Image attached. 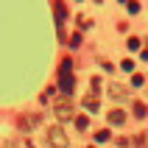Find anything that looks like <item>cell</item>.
Segmentation results:
<instances>
[{"instance_id":"cell-13","label":"cell","mask_w":148,"mask_h":148,"mask_svg":"<svg viewBox=\"0 0 148 148\" xmlns=\"http://www.w3.org/2000/svg\"><path fill=\"white\" fill-rule=\"evenodd\" d=\"M95 140H98V143L109 140V132H106V129H101V132H95Z\"/></svg>"},{"instance_id":"cell-14","label":"cell","mask_w":148,"mask_h":148,"mask_svg":"<svg viewBox=\"0 0 148 148\" xmlns=\"http://www.w3.org/2000/svg\"><path fill=\"white\" fill-rule=\"evenodd\" d=\"M112 95H115V98H126V90L123 87H112Z\"/></svg>"},{"instance_id":"cell-3","label":"cell","mask_w":148,"mask_h":148,"mask_svg":"<svg viewBox=\"0 0 148 148\" xmlns=\"http://www.w3.org/2000/svg\"><path fill=\"white\" fill-rule=\"evenodd\" d=\"M73 115H75V109H73V103H70V98L56 101V117L59 120H70Z\"/></svg>"},{"instance_id":"cell-7","label":"cell","mask_w":148,"mask_h":148,"mask_svg":"<svg viewBox=\"0 0 148 148\" xmlns=\"http://www.w3.org/2000/svg\"><path fill=\"white\" fill-rule=\"evenodd\" d=\"M59 73H62V75H67V73H73V59H62V64H59Z\"/></svg>"},{"instance_id":"cell-16","label":"cell","mask_w":148,"mask_h":148,"mask_svg":"<svg viewBox=\"0 0 148 148\" xmlns=\"http://www.w3.org/2000/svg\"><path fill=\"white\" fill-rule=\"evenodd\" d=\"M132 84H134V87H140V84H143V75L134 73V75H132Z\"/></svg>"},{"instance_id":"cell-4","label":"cell","mask_w":148,"mask_h":148,"mask_svg":"<svg viewBox=\"0 0 148 148\" xmlns=\"http://www.w3.org/2000/svg\"><path fill=\"white\" fill-rule=\"evenodd\" d=\"M59 90L64 92V95H70V92L75 90V78H73V73H67V75H62V78H59Z\"/></svg>"},{"instance_id":"cell-10","label":"cell","mask_w":148,"mask_h":148,"mask_svg":"<svg viewBox=\"0 0 148 148\" xmlns=\"http://www.w3.org/2000/svg\"><path fill=\"white\" fill-rule=\"evenodd\" d=\"M36 120H39V117H36V115H34V117H25V120H23V117H20V126H23V129H31V126L36 123Z\"/></svg>"},{"instance_id":"cell-18","label":"cell","mask_w":148,"mask_h":148,"mask_svg":"<svg viewBox=\"0 0 148 148\" xmlns=\"http://www.w3.org/2000/svg\"><path fill=\"white\" fill-rule=\"evenodd\" d=\"M134 145L143 148V145H145V137H143V134H140V137H134Z\"/></svg>"},{"instance_id":"cell-15","label":"cell","mask_w":148,"mask_h":148,"mask_svg":"<svg viewBox=\"0 0 148 148\" xmlns=\"http://www.w3.org/2000/svg\"><path fill=\"white\" fill-rule=\"evenodd\" d=\"M90 25H92V23L87 20V17H78V28H81V31H84V28H90Z\"/></svg>"},{"instance_id":"cell-5","label":"cell","mask_w":148,"mask_h":148,"mask_svg":"<svg viewBox=\"0 0 148 148\" xmlns=\"http://www.w3.org/2000/svg\"><path fill=\"white\" fill-rule=\"evenodd\" d=\"M84 109H87V112H98V92H90V95L84 98Z\"/></svg>"},{"instance_id":"cell-9","label":"cell","mask_w":148,"mask_h":148,"mask_svg":"<svg viewBox=\"0 0 148 148\" xmlns=\"http://www.w3.org/2000/svg\"><path fill=\"white\" fill-rule=\"evenodd\" d=\"M87 126H90V120H87L84 115H78V117H75V129H78V132H84Z\"/></svg>"},{"instance_id":"cell-6","label":"cell","mask_w":148,"mask_h":148,"mask_svg":"<svg viewBox=\"0 0 148 148\" xmlns=\"http://www.w3.org/2000/svg\"><path fill=\"white\" fill-rule=\"evenodd\" d=\"M109 123H112V126H123V123H126V112L112 109V112H109Z\"/></svg>"},{"instance_id":"cell-2","label":"cell","mask_w":148,"mask_h":148,"mask_svg":"<svg viewBox=\"0 0 148 148\" xmlns=\"http://www.w3.org/2000/svg\"><path fill=\"white\" fill-rule=\"evenodd\" d=\"M53 14H56V28H59V36L64 39V20H67V6L62 3V0H56V3H53Z\"/></svg>"},{"instance_id":"cell-8","label":"cell","mask_w":148,"mask_h":148,"mask_svg":"<svg viewBox=\"0 0 148 148\" xmlns=\"http://www.w3.org/2000/svg\"><path fill=\"white\" fill-rule=\"evenodd\" d=\"M145 115H148V112H145V103H140V101H137V103H134V117H137V120H143Z\"/></svg>"},{"instance_id":"cell-12","label":"cell","mask_w":148,"mask_h":148,"mask_svg":"<svg viewBox=\"0 0 148 148\" xmlns=\"http://www.w3.org/2000/svg\"><path fill=\"white\" fill-rule=\"evenodd\" d=\"M70 48H81V34H73L70 36Z\"/></svg>"},{"instance_id":"cell-1","label":"cell","mask_w":148,"mask_h":148,"mask_svg":"<svg viewBox=\"0 0 148 148\" xmlns=\"http://www.w3.org/2000/svg\"><path fill=\"white\" fill-rule=\"evenodd\" d=\"M48 145L50 148H67V134L62 126H50L48 129Z\"/></svg>"},{"instance_id":"cell-11","label":"cell","mask_w":148,"mask_h":148,"mask_svg":"<svg viewBox=\"0 0 148 148\" xmlns=\"http://www.w3.org/2000/svg\"><path fill=\"white\" fill-rule=\"evenodd\" d=\"M140 45H143V42L137 39V36H132V39L126 42V48H129V50H140Z\"/></svg>"},{"instance_id":"cell-17","label":"cell","mask_w":148,"mask_h":148,"mask_svg":"<svg viewBox=\"0 0 148 148\" xmlns=\"http://www.w3.org/2000/svg\"><path fill=\"white\" fill-rule=\"evenodd\" d=\"M120 67H123V70H134V62H132V59H126V62H123Z\"/></svg>"}]
</instances>
